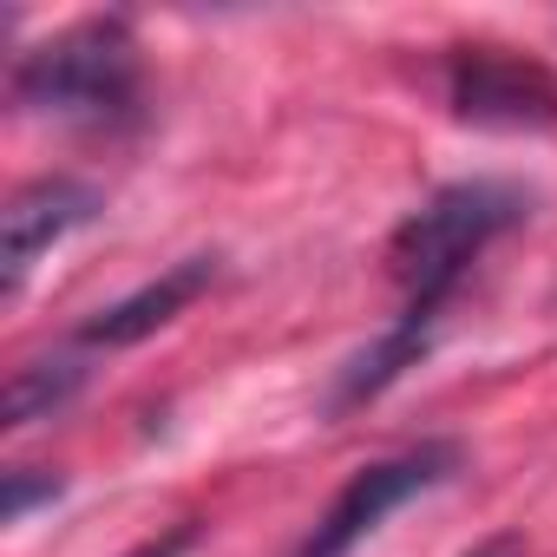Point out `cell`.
Masks as SVG:
<instances>
[{
    "instance_id": "1",
    "label": "cell",
    "mask_w": 557,
    "mask_h": 557,
    "mask_svg": "<svg viewBox=\"0 0 557 557\" xmlns=\"http://www.w3.org/2000/svg\"><path fill=\"white\" fill-rule=\"evenodd\" d=\"M518 216H524V190H518V184L459 177V184L433 190V197L394 230L387 269H394V283H400V322H394L368 355H355V361L342 368V381H335V394H329L335 413H348V407L387 394V387L426 355V342H433L446 302H453L459 283H466V269H472Z\"/></svg>"
},
{
    "instance_id": "2",
    "label": "cell",
    "mask_w": 557,
    "mask_h": 557,
    "mask_svg": "<svg viewBox=\"0 0 557 557\" xmlns=\"http://www.w3.org/2000/svg\"><path fill=\"white\" fill-rule=\"evenodd\" d=\"M14 99L40 119L86 125V132L132 125L138 99H145V66H138L132 27L119 14H99V21H79V27L40 40L14 66Z\"/></svg>"
},
{
    "instance_id": "3",
    "label": "cell",
    "mask_w": 557,
    "mask_h": 557,
    "mask_svg": "<svg viewBox=\"0 0 557 557\" xmlns=\"http://www.w3.org/2000/svg\"><path fill=\"white\" fill-rule=\"evenodd\" d=\"M459 466H466V453H459L453 440H426V446H407V453H394V459H374V466L348 472V485H342V492L329 498V511L309 524V537L296 544V557H348L361 537L381 531L387 511H400L407 498L446 485Z\"/></svg>"
},
{
    "instance_id": "4",
    "label": "cell",
    "mask_w": 557,
    "mask_h": 557,
    "mask_svg": "<svg viewBox=\"0 0 557 557\" xmlns=\"http://www.w3.org/2000/svg\"><path fill=\"white\" fill-rule=\"evenodd\" d=\"M446 99L466 125L485 132H550L557 125V79L505 47H453Z\"/></svg>"
},
{
    "instance_id": "5",
    "label": "cell",
    "mask_w": 557,
    "mask_h": 557,
    "mask_svg": "<svg viewBox=\"0 0 557 557\" xmlns=\"http://www.w3.org/2000/svg\"><path fill=\"white\" fill-rule=\"evenodd\" d=\"M92 210H99V190L79 184V177H40V184L8 197V210H0V236H8V256H0V262H8V296H21L27 269L60 236H73Z\"/></svg>"
},
{
    "instance_id": "6",
    "label": "cell",
    "mask_w": 557,
    "mask_h": 557,
    "mask_svg": "<svg viewBox=\"0 0 557 557\" xmlns=\"http://www.w3.org/2000/svg\"><path fill=\"white\" fill-rule=\"evenodd\" d=\"M210 275H216V262H210V256H190V262L164 269L158 283H145L138 296H125V302L99 309V315L79 329V342H86V348H132V342L158 335L171 315H184V309L210 289Z\"/></svg>"
},
{
    "instance_id": "7",
    "label": "cell",
    "mask_w": 557,
    "mask_h": 557,
    "mask_svg": "<svg viewBox=\"0 0 557 557\" xmlns=\"http://www.w3.org/2000/svg\"><path fill=\"white\" fill-rule=\"evenodd\" d=\"M79 361L73 355H53V361H21L14 374H8V426H34V420H47L53 407H66L73 400V387H79Z\"/></svg>"
},
{
    "instance_id": "8",
    "label": "cell",
    "mask_w": 557,
    "mask_h": 557,
    "mask_svg": "<svg viewBox=\"0 0 557 557\" xmlns=\"http://www.w3.org/2000/svg\"><path fill=\"white\" fill-rule=\"evenodd\" d=\"M40 498H60V479H53V472H47V479H34V472L21 466V472H8V498H0V518L21 524Z\"/></svg>"
},
{
    "instance_id": "9",
    "label": "cell",
    "mask_w": 557,
    "mask_h": 557,
    "mask_svg": "<svg viewBox=\"0 0 557 557\" xmlns=\"http://www.w3.org/2000/svg\"><path fill=\"white\" fill-rule=\"evenodd\" d=\"M197 544V524H177V531H164V537H151V544H138L132 557H184Z\"/></svg>"
},
{
    "instance_id": "10",
    "label": "cell",
    "mask_w": 557,
    "mask_h": 557,
    "mask_svg": "<svg viewBox=\"0 0 557 557\" xmlns=\"http://www.w3.org/2000/svg\"><path fill=\"white\" fill-rule=\"evenodd\" d=\"M466 557H524V537L498 531V537H485V544H479V550H466Z\"/></svg>"
}]
</instances>
